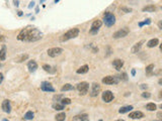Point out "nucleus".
Here are the masks:
<instances>
[{
	"instance_id": "nucleus-43",
	"label": "nucleus",
	"mask_w": 162,
	"mask_h": 121,
	"mask_svg": "<svg viewBox=\"0 0 162 121\" xmlns=\"http://www.w3.org/2000/svg\"><path fill=\"white\" fill-rule=\"evenodd\" d=\"M2 81H3V75L1 74V73H0V84L2 83Z\"/></svg>"
},
{
	"instance_id": "nucleus-12",
	"label": "nucleus",
	"mask_w": 162,
	"mask_h": 121,
	"mask_svg": "<svg viewBox=\"0 0 162 121\" xmlns=\"http://www.w3.org/2000/svg\"><path fill=\"white\" fill-rule=\"evenodd\" d=\"M2 110L5 112V113H10L11 105H10V101L9 100H4L2 102Z\"/></svg>"
},
{
	"instance_id": "nucleus-11",
	"label": "nucleus",
	"mask_w": 162,
	"mask_h": 121,
	"mask_svg": "<svg viewBox=\"0 0 162 121\" xmlns=\"http://www.w3.org/2000/svg\"><path fill=\"white\" fill-rule=\"evenodd\" d=\"M41 89L45 92H55V89L52 86L51 83H48V82H44L42 85H41Z\"/></svg>"
},
{
	"instance_id": "nucleus-29",
	"label": "nucleus",
	"mask_w": 162,
	"mask_h": 121,
	"mask_svg": "<svg viewBox=\"0 0 162 121\" xmlns=\"http://www.w3.org/2000/svg\"><path fill=\"white\" fill-rule=\"evenodd\" d=\"M33 116H35V114H33L32 111H27V113L24 114V119H27V120H32V119L33 118Z\"/></svg>"
},
{
	"instance_id": "nucleus-26",
	"label": "nucleus",
	"mask_w": 162,
	"mask_h": 121,
	"mask_svg": "<svg viewBox=\"0 0 162 121\" xmlns=\"http://www.w3.org/2000/svg\"><path fill=\"white\" fill-rule=\"evenodd\" d=\"M65 119H66V114L64 113V112L56 115V120L57 121H65Z\"/></svg>"
},
{
	"instance_id": "nucleus-4",
	"label": "nucleus",
	"mask_w": 162,
	"mask_h": 121,
	"mask_svg": "<svg viewBox=\"0 0 162 121\" xmlns=\"http://www.w3.org/2000/svg\"><path fill=\"white\" fill-rule=\"evenodd\" d=\"M77 90L79 91L80 95H85L89 90V84L87 82H81L77 85Z\"/></svg>"
},
{
	"instance_id": "nucleus-13",
	"label": "nucleus",
	"mask_w": 162,
	"mask_h": 121,
	"mask_svg": "<svg viewBox=\"0 0 162 121\" xmlns=\"http://www.w3.org/2000/svg\"><path fill=\"white\" fill-rule=\"evenodd\" d=\"M143 44H144V40H140L139 42H137V44H135V45H133V47L131 49V53H132V54H137L138 51L141 50Z\"/></svg>"
},
{
	"instance_id": "nucleus-27",
	"label": "nucleus",
	"mask_w": 162,
	"mask_h": 121,
	"mask_svg": "<svg viewBox=\"0 0 162 121\" xmlns=\"http://www.w3.org/2000/svg\"><path fill=\"white\" fill-rule=\"evenodd\" d=\"M70 90H73V86H72L71 84H65L61 88L62 92H66V91H70Z\"/></svg>"
},
{
	"instance_id": "nucleus-48",
	"label": "nucleus",
	"mask_w": 162,
	"mask_h": 121,
	"mask_svg": "<svg viewBox=\"0 0 162 121\" xmlns=\"http://www.w3.org/2000/svg\"><path fill=\"white\" fill-rule=\"evenodd\" d=\"M18 15H19V16L22 15V11H18Z\"/></svg>"
},
{
	"instance_id": "nucleus-15",
	"label": "nucleus",
	"mask_w": 162,
	"mask_h": 121,
	"mask_svg": "<svg viewBox=\"0 0 162 121\" xmlns=\"http://www.w3.org/2000/svg\"><path fill=\"white\" fill-rule=\"evenodd\" d=\"M27 32H28V28H24L18 33L17 35V40H25L27 37Z\"/></svg>"
},
{
	"instance_id": "nucleus-9",
	"label": "nucleus",
	"mask_w": 162,
	"mask_h": 121,
	"mask_svg": "<svg viewBox=\"0 0 162 121\" xmlns=\"http://www.w3.org/2000/svg\"><path fill=\"white\" fill-rule=\"evenodd\" d=\"M102 100H103L105 103H109L113 100V94L110 92V91H104L102 93Z\"/></svg>"
},
{
	"instance_id": "nucleus-56",
	"label": "nucleus",
	"mask_w": 162,
	"mask_h": 121,
	"mask_svg": "<svg viewBox=\"0 0 162 121\" xmlns=\"http://www.w3.org/2000/svg\"><path fill=\"white\" fill-rule=\"evenodd\" d=\"M161 9H162V6H161Z\"/></svg>"
},
{
	"instance_id": "nucleus-2",
	"label": "nucleus",
	"mask_w": 162,
	"mask_h": 121,
	"mask_svg": "<svg viewBox=\"0 0 162 121\" xmlns=\"http://www.w3.org/2000/svg\"><path fill=\"white\" fill-rule=\"evenodd\" d=\"M42 37V32L38 28H31L28 29L27 37L25 41H37Z\"/></svg>"
},
{
	"instance_id": "nucleus-46",
	"label": "nucleus",
	"mask_w": 162,
	"mask_h": 121,
	"mask_svg": "<svg viewBox=\"0 0 162 121\" xmlns=\"http://www.w3.org/2000/svg\"><path fill=\"white\" fill-rule=\"evenodd\" d=\"M158 84H159V85H162V78H160V79H159V81H158Z\"/></svg>"
},
{
	"instance_id": "nucleus-18",
	"label": "nucleus",
	"mask_w": 162,
	"mask_h": 121,
	"mask_svg": "<svg viewBox=\"0 0 162 121\" xmlns=\"http://www.w3.org/2000/svg\"><path fill=\"white\" fill-rule=\"evenodd\" d=\"M73 121H89V118L87 114H81L75 116L73 118Z\"/></svg>"
},
{
	"instance_id": "nucleus-50",
	"label": "nucleus",
	"mask_w": 162,
	"mask_h": 121,
	"mask_svg": "<svg viewBox=\"0 0 162 121\" xmlns=\"http://www.w3.org/2000/svg\"><path fill=\"white\" fill-rule=\"evenodd\" d=\"M160 50H161V51H162V44H161V45H160Z\"/></svg>"
},
{
	"instance_id": "nucleus-22",
	"label": "nucleus",
	"mask_w": 162,
	"mask_h": 121,
	"mask_svg": "<svg viewBox=\"0 0 162 121\" xmlns=\"http://www.w3.org/2000/svg\"><path fill=\"white\" fill-rule=\"evenodd\" d=\"M132 109H133V106H131V105H129V106H124V107L121 108L120 110H119V113H121V114L127 113V112H130Z\"/></svg>"
},
{
	"instance_id": "nucleus-51",
	"label": "nucleus",
	"mask_w": 162,
	"mask_h": 121,
	"mask_svg": "<svg viewBox=\"0 0 162 121\" xmlns=\"http://www.w3.org/2000/svg\"><path fill=\"white\" fill-rule=\"evenodd\" d=\"M59 1H60V0H55V3H58Z\"/></svg>"
},
{
	"instance_id": "nucleus-55",
	"label": "nucleus",
	"mask_w": 162,
	"mask_h": 121,
	"mask_svg": "<svg viewBox=\"0 0 162 121\" xmlns=\"http://www.w3.org/2000/svg\"><path fill=\"white\" fill-rule=\"evenodd\" d=\"M99 121H103V120H99Z\"/></svg>"
},
{
	"instance_id": "nucleus-25",
	"label": "nucleus",
	"mask_w": 162,
	"mask_h": 121,
	"mask_svg": "<svg viewBox=\"0 0 162 121\" xmlns=\"http://www.w3.org/2000/svg\"><path fill=\"white\" fill-rule=\"evenodd\" d=\"M6 59V47L3 45L2 50H0V60H5Z\"/></svg>"
},
{
	"instance_id": "nucleus-1",
	"label": "nucleus",
	"mask_w": 162,
	"mask_h": 121,
	"mask_svg": "<svg viewBox=\"0 0 162 121\" xmlns=\"http://www.w3.org/2000/svg\"><path fill=\"white\" fill-rule=\"evenodd\" d=\"M79 32H80L79 28H77V27L71 28V29H69L67 32H65V33H64L63 35L60 37V40H61V41H67V40H71V38H75V37L78 36Z\"/></svg>"
},
{
	"instance_id": "nucleus-40",
	"label": "nucleus",
	"mask_w": 162,
	"mask_h": 121,
	"mask_svg": "<svg viewBox=\"0 0 162 121\" xmlns=\"http://www.w3.org/2000/svg\"><path fill=\"white\" fill-rule=\"evenodd\" d=\"M33 6H35V1H32L31 3H29V5H28V8L31 9V8H32Z\"/></svg>"
},
{
	"instance_id": "nucleus-5",
	"label": "nucleus",
	"mask_w": 162,
	"mask_h": 121,
	"mask_svg": "<svg viewBox=\"0 0 162 121\" xmlns=\"http://www.w3.org/2000/svg\"><path fill=\"white\" fill-rule=\"evenodd\" d=\"M119 82V77L117 76H108L102 79V83L105 85H114Z\"/></svg>"
},
{
	"instance_id": "nucleus-45",
	"label": "nucleus",
	"mask_w": 162,
	"mask_h": 121,
	"mask_svg": "<svg viewBox=\"0 0 162 121\" xmlns=\"http://www.w3.org/2000/svg\"><path fill=\"white\" fill-rule=\"evenodd\" d=\"M132 75H133V76H135V75H136V71L134 70V69L132 70Z\"/></svg>"
},
{
	"instance_id": "nucleus-44",
	"label": "nucleus",
	"mask_w": 162,
	"mask_h": 121,
	"mask_svg": "<svg viewBox=\"0 0 162 121\" xmlns=\"http://www.w3.org/2000/svg\"><path fill=\"white\" fill-rule=\"evenodd\" d=\"M4 40H5V37L3 35H0V41H4Z\"/></svg>"
},
{
	"instance_id": "nucleus-34",
	"label": "nucleus",
	"mask_w": 162,
	"mask_h": 121,
	"mask_svg": "<svg viewBox=\"0 0 162 121\" xmlns=\"http://www.w3.org/2000/svg\"><path fill=\"white\" fill-rule=\"evenodd\" d=\"M150 23H151V19H150V18H147V19H145V21H143V22H140V23H139V26L142 27L143 25H145V24H150Z\"/></svg>"
},
{
	"instance_id": "nucleus-54",
	"label": "nucleus",
	"mask_w": 162,
	"mask_h": 121,
	"mask_svg": "<svg viewBox=\"0 0 162 121\" xmlns=\"http://www.w3.org/2000/svg\"><path fill=\"white\" fill-rule=\"evenodd\" d=\"M0 68H1V64H0Z\"/></svg>"
},
{
	"instance_id": "nucleus-30",
	"label": "nucleus",
	"mask_w": 162,
	"mask_h": 121,
	"mask_svg": "<svg viewBox=\"0 0 162 121\" xmlns=\"http://www.w3.org/2000/svg\"><path fill=\"white\" fill-rule=\"evenodd\" d=\"M53 108H54L55 110H59V111H60V110L65 109V105H63L62 103H61V104L57 103V104H54V105H53Z\"/></svg>"
},
{
	"instance_id": "nucleus-32",
	"label": "nucleus",
	"mask_w": 162,
	"mask_h": 121,
	"mask_svg": "<svg viewBox=\"0 0 162 121\" xmlns=\"http://www.w3.org/2000/svg\"><path fill=\"white\" fill-rule=\"evenodd\" d=\"M121 10L123 12H125V13H130V12H132V8L126 7V6H121Z\"/></svg>"
},
{
	"instance_id": "nucleus-3",
	"label": "nucleus",
	"mask_w": 162,
	"mask_h": 121,
	"mask_svg": "<svg viewBox=\"0 0 162 121\" xmlns=\"http://www.w3.org/2000/svg\"><path fill=\"white\" fill-rule=\"evenodd\" d=\"M103 22L106 26H113L116 23V16H114L112 12H105L103 14Z\"/></svg>"
},
{
	"instance_id": "nucleus-14",
	"label": "nucleus",
	"mask_w": 162,
	"mask_h": 121,
	"mask_svg": "<svg viewBox=\"0 0 162 121\" xmlns=\"http://www.w3.org/2000/svg\"><path fill=\"white\" fill-rule=\"evenodd\" d=\"M129 117L131 119H141L144 117V114L141 111H134V112H132V113H130Z\"/></svg>"
},
{
	"instance_id": "nucleus-36",
	"label": "nucleus",
	"mask_w": 162,
	"mask_h": 121,
	"mask_svg": "<svg viewBox=\"0 0 162 121\" xmlns=\"http://www.w3.org/2000/svg\"><path fill=\"white\" fill-rule=\"evenodd\" d=\"M120 77H121V79H123L124 81H127V80H128V77H127V74H126V73H123V74H122Z\"/></svg>"
},
{
	"instance_id": "nucleus-52",
	"label": "nucleus",
	"mask_w": 162,
	"mask_h": 121,
	"mask_svg": "<svg viewBox=\"0 0 162 121\" xmlns=\"http://www.w3.org/2000/svg\"><path fill=\"white\" fill-rule=\"evenodd\" d=\"M2 121H8V120H7V119H3Z\"/></svg>"
},
{
	"instance_id": "nucleus-47",
	"label": "nucleus",
	"mask_w": 162,
	"mask_h": 121,
	"mask_svg": "<svg viewBox=\"0 0 162 121\" xmlns=\"http://www.w3.org/2000/svg\"><path fill=\"white\" fill-rule=\"evenodd\" d=\"M159 98H160V99H162V91L159 93Z\"/></svg>"
},
{
	"instance_id": "nucleus-23",
	"label": "nucleus",
	"mask_w": 162,
	"mask_h": 121,
	"mask_svg": "<svg viewBox=\"0 0 162 121\" xmlns=\"http://www.w3.org/2000/svg\"><path fill=\"white\" fill-rule=\"evenodd\" d=\"M27 58H28V55L23 54V55H18V57H16L15 62H16V63H21V62H23V60H27Z\"/></svg>"
},
{
	"instance_id": "nucleus-31",
	"label": "nucleus",
	"mask_w": 162,
	"mask_h": 121,
	"mask_svg": "<svg viewBox=\"0 0 162 121\" xmlns=\"http://www.w3.org/2000/svg\"><path fill=\"white\" fill-rule=\"evenodd\" d=\"M43 69L46 71V72H49V73H54V71H52V67L49 66V65H44L43 66Z\"/></svg>"
},
{
	"instance_id": "nucleus-38",
	"label": "nucleus",
	"mask_w": 162,
	"mask_h": 121,
	"mask_svg": "<svg viewBox=\"0 0 162 121\" xmlns=\"http://www.w3.org/2000/svg\"><path fill=\"white\" fill-rule=\"evenodd\" d=\"M157 118L162 120V111H159V112H157Z\"/></svg>"
},
{
	"instance_id": "nucleus-6",
	"label": "nucleus",
	"mask_w": 162,
	"mask_h": 121,
	"mask_svg": "<svg viewBox=\"0 0 162 121\" xmlns=\"http://www.w3.org/2000/svg\"><path fill=\"white\" fill-rule=\"evenodd\" d=\"M101 24H102V21L99 20V19H96V20L93 21L92 24H91L90 33L95 34V33L98 32V30H99V28H100V26H101Z\"/></svg>"
},
{
	"instance_id": "nucleus-16",
	"label": "nucleus",
	"mask_w": 162,
	"mask_h": 121,
	"mask_svg": "<svg viewBox=\"0 0 162 121\" xmlns=\"http://www.w3.org/2000/svg\"><path fill=\"white\" fill-rule=\"evenodd\" d=\"M113 67H114V69H116L117 71H120L121 69L123 68V66H124V60H120V59H117V60H114L113 62Z\"/></svg>"
},
{
	"instance_id": "nucleus-35",
	"label": "nucleus",
	"mask_w": 162,
	"mask_h": 121,
	"mask_svg": "<svg viewBox=\"0 0 162 121\" xmlns=\"http://www.w3.org/2000/svg\"><path fill=\"white\" fill-rule=\"evenodd\" d=\"M142 97H143V98H150V97H151V94L145 91V92L142 93Z\"/></svg>"
},
{
	"instance_id": "nucleus-53",
	"label": "nucleus",
	"mask_w": 162,
	"mask_h": 121,
	"mask_svg": "<svg viewBox=\"0 0 162 121\" xmlns=\"http://www.w3.org/2000/svg\"><path fill=\"white\" fill-rule=\"evenodd\" d=\"M160 108H161V109H162V104H161V105H160Z\"/></svg>"
},
{
	"instance_id": "nucleus-42",
	"label": "nucleus",
	"mask_w": 162,
	"mask_h": 121,
	"mask_svg": "<svg viewBox=\"0 0 162 121\" xmlns=\"http://www.w3.org/2000/svg\"><path fill=\"white\" fill-rule=\"evenodd\" d=\"M141 88H142V89H147L148 86H147L146 84H142V85H141Z\"/></svg>"
},
{
	"instance_id": "nucleus-33",
	"label": "nucleus",
	"mask_w": 162,
	"mask_h": 121,
	"mask_svg": "<svg viewBox=\"0 0 162 121\" xmlns=\"http://www.w3.org/2000/svg\"><path fill=\"white\" fill-rule=\"evenodd\" d=\"M61 103L63 105H68V104H71V100L69 98H63L61 100Z\"/></svg>"
},
{
	"instance_id": "nucleus-20",
	"label": "nucleus",
	"mask_w": 162,
	"mask_h": 121,
	"mask_svg": "<svg viewBox=\"0 0 162 121\" xmlns=\"http://www.w3.org/2000/svg\"><path fill=\"white\" fill-rule=\"evenodd\" d=\"M144 12L146 11V12H155L156 10H157V7L155 6V5H148V6H145L143 9H142Z\"/></svg>"
},
{
	"instance_id": "nucleus-17",
	"label": "nucleus",
	"mask_w": 162,
	"mask_h": 121,
	"mask_svg": "<svg viewBox=\"0 0 162 121\" xmlns=\"http://www.w3.org/2000/svg\"><path fill=\"white\" fill-rule=\"evenodd\" d=\"M27 69L31 73H33L38 69V64L35 62V60H29L28 64H27Z\"/></svg>"
},
{
	"instance_id": "nucleus-28",
	"label": "nucleus",
	"mask_w": 162,
	"mask_h": 121,
	"mask_svg": "<svg viewBox=\"0 0 162 121\" xmlns=\"http://www.w3.org/2000/svg\"><path fill=\"white\" fill-rule=\"evenodd\" d=\"M156 104H154V103H148V104L146 105V109L149 110V111H155L156 110Z\"/></svg>"
},
{
	"instance_id": "nucleus-10",
	"label": "nucleus",
	"mask_w": 162,
	"mask_h": 121,
	"mask_svg": "<svg viewBox=\"0 0 162 121\" xmlns=\"http://www.w3.org/2000/svg\"><path fill=\"white\" fill-rule=\"evenodd\" d=\"M100 92V85L97 83H93L91 85V91H90V96L91 97H96Z\"/></svg>"
},
{
	"instance_id": "nucleus-19",
	"label": "nucleus",
	"mask_w": 162,
	"mask_h": 121,
	"mask_svg": "<svg viewBox=\"0 0 162 121\" xmlns=\"http://www.w3.org/2000/svg\"><path fill=\"white\" fill-rule=\"evenodd\" d=\"M159 45V40L158 38H152V40H150L148 41V44H147V46L148 47H155Z\"/></svg>"
},
{
	"instance_id": "nucleus-24",
	"label": "nucleus",
	"mask_w": 162,
	"mask_h": 121,
	"mask_svg": "<svg viewBox=\"0 0 162 121\" xmlns=\"http://www.w3.org/2000/svg\"><path fill=\"white\" fill-rule=\"evenodd\" d=\"M153 71H154V65H153V64L149 65V66L146 67V74L148 76L153 75Z\"/></svg>"
},
{
	"instance_id": "nucleus-39",
	"label": "nucleus",
	"mask_w": 162,
	"mask_h": 121,
	"mask_svg": "<svg viewBox=\"0 0 162 121\" xmlns=\"http://www.w3.org/2000/svg\"><path fill=\"white\" fill-rule=\"evenodd\" d=\"M13 4H14V6L18 7L19 6V1H18V0H13Z\"/></svg>"
},
{
	"instance_id": "nucleus-7",
	"label": "nucleus",
	"mask_w": 162,
	"mask_h": 121,
	"mask_svg": "<svg viewBox=\"0 0 162 121\" xmlns=\"http://www.w3.org/2000/svg\"><path fill=\"white\" fill-rule=\"evenodd\" d=\"M63 53V50L61 47H52V49L48 50V55L51 58H56L58 55H60Z\"/></svg>"
},
{
	"instance_id": "nucleus-49",
	"label": "nucleus",
	"mask_w": 162,
	"mask_h": 121,
	"mask_svg": "<svg viewBox=\"0 0 162 121\" xmlns=\"http://www.w3.org/2000/svg\"><path fill=\"white\" fill-rule=\"evenodd\" d=\"M116 121H125L124 119H119V120H116Z\"/></svg>"
},
{
	"instance_id": "nucleus-21",
	"label": "nucleus",
	"mask_w": 162,
	"mask_h": 121,
	"mask_svg": "<svg viewBox=\"0 0 162 121\" xmlns=\"http://www.w3.org/2000/svg\"><path fill=\"white\" fill-rule=\"evenodd\" d=\"M89 70V67L87 66V65H84V66L82 67H80L77 71H76V73L77 74H85V73H87Z\"/></svg>"
},
{
	"instance_id": "nucleus-8",
	"label": "nucleus",
	"mask_w": 162,
	"mask_h": 121,
	"mask_svg": "<svg viewBox=\"0 0 162 121\" xmlns=\"http://www.w3.org/2000/svg\"><path fill=\"white\" fill-rule=\"evenodd\" d=\"M129 32H130V30L128 29L127 27H124V28H122V29H120V30H118V31H116L113 33V38H122V37H125V36H127L128 34H129Z\"/></svg>"
},
{
	"instance_id": "nucleus-41",
	"label": "nucleus",
	"mask_w": 162,
	"mask_h": 121,
	"mask_svg": "<svg viewBox=\"0 0 162 121\" xmlns=\"http://www.w3.org/2000/svg\"><path fill=\"white\" fill-rule=\"evenodd\" d=\"M158 27H159L160 29H162V20H159V21H158Z\"/></svg>"
},
{
	"instance_id": "nucleus-37",
	"label": "nucleus",
	"mask_w": 162,
	"mask_h": 121,
	"mask_svg": "<svg viewBox=\"0 0 162 121\" xmlns=\"http://www.w3.org/2000/svg\"><path fill=\"white\" fill-rule=\"evenodd\" d=\"M62 97V95H56V96H54V101H59Z\"/></svg>"
}]
</instances>
